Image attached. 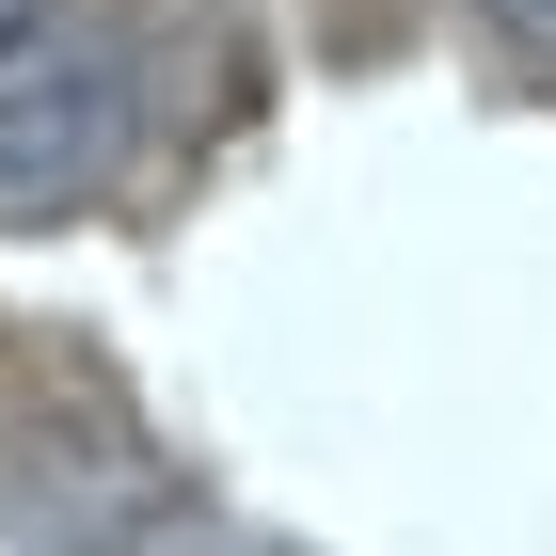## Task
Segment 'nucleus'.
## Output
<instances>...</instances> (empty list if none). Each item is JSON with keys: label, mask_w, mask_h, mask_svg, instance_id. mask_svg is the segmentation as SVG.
Segmentation results:
<instances>
[{"label": "nucleus", "mask_w": 556, "mask_h": 556, "mask_svg": "<svg viewBox=\"0 0 556 556\" xmlns=\"http://www.w3.org/2000/svg\"><path fill=\"white\" fill-rule=\"evenodd\" d=\"M16 48H33V0H0V64H16Z\"/></svg>", "instance_id": "3"}, {"label": "nucleus", "mask_w": 556, "mask_h": 556, "mask_svg": "<svg viewBox=\"0 0 556 556\" xmlns=\"http://www.w3.org/2000/svg\"><path fill=\"white\" fill-rule=\"evenodd\" d=\"M493 16H509V33H525V48L556 64V0H493Z\"/></svg>", "instance_id": "2"}, {"label": "nucleus", "mask_w": 556, "mask_h": 556, "mask_svg": "<svg viewBox=\"0 0 556 556\" xmlns=\"http://www.w3.org/2000/svg\"><path fill=\"white\" fill-rule=\"evenodd\" d=\"M112 175H128V64L80 33H33L0 64V239L80 223Z\"/></svg>", "instance_id": "1"}]
</instances>
